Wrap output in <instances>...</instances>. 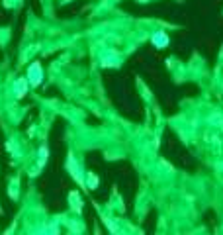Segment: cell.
<instances>
[{"mask_svg": "<svg viewBox=\"0 0 223 235\" xmlns=\"http://www.w3.org/2000/svg\"><path fill=\"white\" fill-rule=\"evenodd\" d=\"M153 43H155L157 47H166V45H168V37H166V34H162V31L155 34V35H153Z\"/></svg>", "mask_w": 223, "mask_h": 235, "instance_id": "6da1fadb", "label": "cell"}]
</instances>
